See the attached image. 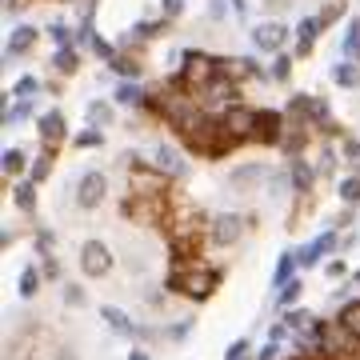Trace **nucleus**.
<instances>
[{
  "instance_id": "1",
  "label": "nucleus",
  "mask_w": 360,
  "mask_h": 360,
  "mask_svg": "<svg viewBox=\"0 0 360 360\" xmlns=\"http://www.w3.org/2000/svg\"><path fill=\"white\" fill-rule=\"evenodd\" d=\"M220 281H224V269L208 264L200 252H193V257H168L165 292L188 296V300H208L220 288Z\"/></svg>"
},
{
  "instance_id": "2",
  "label": "nucleus",
  "mask_w": 360,
  "mask_h": 360,
  "mask_svg": "<svg viewBox=\"0 0 360 360\" xmlns=\"http://www.w3.org/2000/svg\"><path fill=\"white\" fill-rule=\"evenodd\" d=\"M120 217L129 220V224H141V229H168L172 200H168V196H129L124 193Z\"/></svg>"
},
{
  "instance_id": "3",
  "label": "nucleus",
  "mask_w": 360,
  "mask_h": 360,
  "mask_svg": "<svg viewBox=\"0 0 360 360\" xmlns=\"http://www.w3.org/2000/svg\"><path fill=\"white\" fill-rule=\"evenodd\" d=\"M284 112H288L292 124L312 129L316 136L324 132V124H333V104L324 101V96H312V92H292L288 104H284Z\"/></svg>"
},
{
  "instance_id": "4",
  "label": "nucleus",
  "mask_w": 360,
  "mask_h": 360,
  "mask_svg": "<svg viewBox=\"0 0 360 360\" xmlns=\"http://www.w3.org/2000/svg\"><path fill=\"white\" fill-rule=\"evenodd\" d=\"M248 229H252V224H248L245 212H217V217H208V240H212L217 248L240 245Z\"/></svg>"
},
{
  "instance_id": "5",
  "label": "nucleus",
  "mask_w": 360,
  "mask_h": 360,
  "mask_svg": "<svg viewBox=\"0 0 360 360\" xmlns=\"http://www.w3.org/2000/svg\"><path fill=\"white\" fill-rule=\"evenodd\" d=\"M72 200H77V208H84V212L101 208L104 200H108V172H101V168L80 172L77 184H72Z\"/></svg>"
},
{
  "instance_id": "6",
  "label": "nucleus",
  "mask_w": 360,
  "mask_h": 360,
  "mask_svg": "<svg viewBox=\"0 0 360 360\" xmlns=\"http://www.w3.org/2000/svg\"><path fill=\"white\" fill-rule=\"evenodd\" d=\"M172 176H165L156 165L141 160L136 168H129V196H168L172 188Z\"/></svg>"
},
{
  "instance_id": "7",
  "label": "nucleus",
  "mask_w": 360,
  "mask_h": 360,
  "mask_svg": "<svg viewBox=\"0 0 360 360\" xmlns=\"http://www.w3.org/2000/svg\"><path fill=\"white\" fill-rule=\"evenodd\" d=\"M220 120L229 124V132L240 144L257 141V129H260V108H257V104H245V101L232 104V108H224V112H220Z\"/></svg>"
},
{
  "instance_id": "8",
  "label": "nucleus",
  "mask_w": 360,
  "mask_h": 360,
  "mask_svg": "<svg viewBox=\"0 0 360 360\" xmlns=\"http://www.w3.org/2000/svg\"><path fill=\"white\" fill-rule=\"evenodd\" d=\"M288 37H292V28L284 25V20H276V16H269V20H257L252 25V32H248V40H252V49L257 52H284V44H288Z\"/></svg>"
},
{
  "instance_id": "9",
  "label": "nucleus",
  "mask_w": 360,
  "mask_h": 360,
  "mask_svg": "<svg viewBox=\"0 0 360 360\" xmlns=\"http://www.w3.org/2000/svg\"><path fill=\"white\" fill-rule=\"evenodd\" d=\"M340 229H333V224H324V232H316L304 248H296V260H300V269H316L324 257H336L340 252V236H336Z\"/></svg>"
},
{
  "instance_id": "10",
  "label": "nucleus",
  "mask_w": 360,
  "mask_h": 360,
  "mask_svg": "<svg viewBox=\"0 0 360 360\" xmlns=\"http://www.w3.org/2000/svg\"><path fill=\"white\" fill-rule=\"evenodd\" d=\"M77 264H80V272H84V276L101 281V276H108V272H112L116 257H112V248L104 245V240H84V245H80V252H77Z\"/></svg>"
},
{
  "instance_id": "11",
  "label": "nucleus",
  "mask_w": 360,
  "mask_h": 360,
  "mask_svg": "<svg viewBox=\"0 0 360 360\" xmlns=\"http://www.w3.org/2000/svg\"><path fill=\"white\" fill-rule=\"evenodd\" d=\"M269 176H272V168L264 160H245V165L229 168V188L240 196H252V193H260V184Z\"/></svg>"
},
{
  "instance_id": "12",
  "label": "nucleus",
  "mask_w": 360,
  "mask_h": 360,
  "mask_svg": "<svg viewBox=\"0 0 360 360\" xmlns=\"http://www.w3.org/2000/svg\"><path fill=\"white\" fill-rule=\"evenodd\" d=\"M40 37H44V28L16 20V25L8 28V40H4V60H8V65H13V60H25L28 52L40 44Z\"/></svg>"
},
{
  "instance_id": "13",
  "label": "nucleus",
  "mask_w": 360,
  "mask_h": 360,
  "mask_svg": "<svg viewBox=\"0 0 360 360\" xmlns=\"http://www.w3.org/2000/svg\"><path fill=\"white\" fill-rule=\"evenodd\" d=\"M200 104H205L208 112H217V116L224 112V108H232V104H240V80L217 77L205 92H200Z\"/></svg>"
},
{
  "instance_id": "14",
  "label": "nucleus",
  "mask_w": 360,
  "mask_h": 360,
  "mask_svg": "<svg viewBox=\"0 0 360 360\" xmlns=\"http://www.w3.org/2000/svg\"><path fill=\"white\" fill-rule=\"evenodd\" d=\"M284 136H288V112L284 108H260V129L252 144H264V148H281Z\"/></svg>"
},
{
  "instance_id": "15",
  "label": "nucleus",
  "mask_w": 360,
  "mask_h": 360,
  "mask_svg": "<svg viewBox=\"0 0 360 360\" xmlns=\"http://www.w3.org/2000/svg\"><path fill=\"white\" fill-rule=\"evenodd\" d=\"M37 136H40L44 148L56 153V148L68 141V116L60 112V108H44V112L37 116Z\"/></svg>"
},
{
  "instance_id": "16",
  "label": "nucleus",
  "mask_w": 360,
  "mask_h": 360,
  "mask_svg": "<svg viewBox=\"0 0 360 360\" xmlns=\"http://www.w3.org/2000/svg\"><path fill=\"white\" fill-rule=\"evenodd\" d=\"M292 37H296L292 56H296V60H304V56H312L316 40L324 37V20H321L316 13H312V16H300V20H296V28H292Z\"/></svg>"
},
{
  "instance_id": "17",
  "label": "nucleus",
  "mask_w": 360,
  "mask_h": 360,
  "mask_svg": "<svg viewBox=\"0 0 360 360\" xmlns=\"http://www.w3.org/2000/svg\"><path fill=\"white\" fill-rule=\"evenodd\" d=\"M148 165H156L165 176H172V180H184L188 176V156H184V148H176V144H156L153 148V160Z\"/></svg>"
},
{
  "instance_id": "18",
  "label": "nucleus",
  "mask_w": 360,
  "mask_h": 360,
  "mask_svg": "<svg viewBox=\"0 0 360 360\" xmlns=\"http://www.w3.org/2000/svg\"><path fill=\"white\" fill-rule=\"evenodd\" d=\"M148 96H153V89H144L141 80H120L112 89L116 108H132V112H144L148 108Z\"/></svg>"
},
{
  "instance_id": "19",
  "label": "nucleus",
  "mask_w": 360,
  "mask_h": 360,
  "mask_svg": "<svg viewBox=\"0 0 360 360\" xmlns=\"http://www.w3.org/2000/svg\"><path fill=\"white\" fill-rule=\"evenodd\" d=\"M288 176H292L296 196H309L312 188H316V180H321V168L312 165L309 156H296V160H288Z\"/></svg>"
},
{
  "instance_id": "20",
  "label": "nucleus",
  "mask_w": 360,
  "mask_h": 360,
  "mask_svg": "<svg viewBox=\"0 0 360 360\" xmlns=\"http://www.w3.org/2000/svg\"><path fill=\"white\" fill-rule=\"evenodd\" d=\"M84 124L89 129H112L116 124V101H89L84 104Z\"/></svg>"
},
{
  "instance_id": "21",
  "label": "nucleus",
  "mask_w": 360,
  "mask_h": 360,
  "mask_svg": "<svg viewBox=\"0 0 360 360\" xmlns=\"http://www.w3.org/2000/svg\"><path fill=\"white\" fill-rule=\"evenodd\" d=\"M108 72H116L120 80H141L144 77V60H141V52H129V49H120L116 52V60L112 65H104Z\"/></svg>"
},
{
  "instance_id": "22",
  "label": "nucleus",
  "mask_w": 360,
  "mask_h": 360,
  "mask_svg": "<svg viewBox=\"0 0 360 360\" xmlns=\"http://www.w3.org/2000/svg\"><path fill=\"white\" fill-rule=\"evenodd\" d=\"M28 168H32V160H28V153L25 148H4V156H0V172L8 180H25L28 176Z\"/></svg>"
},
{
  "instance_id": "23",
  "label": "nucleus",
  "mask_w": 360,
  "mask_h": 360,
  "mask_svg": "<svg viewBox=\"0 0 360 360\" xmlns=\"http://www.w3.org/2000/svg\"><path fill=\"white\" fill-rule=\"evenodd\" d=\"M328 77H333L336 89L356 92L360 89V60H336V65L328 68Z\"/></svg>"
},
{
  "instance_id": "24",
  "label": "nucleus",
  "mask_w": 360,
  "mask_h": 360,
  "mask_svg": "<svg viewBox=\"0 0 360 360\" xmlns=\"http://www.w3.org/2000/svg\"><path fill=\"white\" fill-rule=\"evenodd\" d=\"M80 52H84V49H77V44L56 49V52H52V72H56V77H77V72H80Z\"/></svg>"
},
{
  "instance_id": "25",
  "label": "nucleus",
  "mask_w": 360,
  "mask_h": 360,
  "mask_svg": "<svg viewBox=\"0 0 360 360\" xmlns=\"http://www.w3.org/2000/svg\"><path fill=\"white\" fill-rule=\"evenodd\" d=\"M49 281L44 276V269H37V264H25V269L16 272V292H20V300H32V296L40 292V284Z\"/></svg>"
},
{
  "instance_id": "26",
  "label": "nucleus",
  "mask_w": 360,
  "mask_h": 360,
  "mask_svg": "<svg viewBox=\"0 0 360 360\" xmlns=\"http://www.w3.org/2000/svg\"><path fill=\"white\" fill-rule=\"evenodd\" d=\"M101 321L112 328L116 336H129L132 340V333H136V324H132V316L124 309H116V304H101Z\"/></svg>"
},
{
  "instance_id": "27",
  "label": "nucleus",
  "mask_w": 360,
  "mask_h": 360,
  "mask_svg": "<svg viewBox=\"0 0 360 360\" xmlns=\"http://www.w3.org/2000/svg\"><path fill=\"white\" fill-rule=\"evenodd\" d=\"M37 112V96H25V101H13L8 108H4V129H20L25 120H32Z\"/></svg>"
},
{
  "instance_id": "28",
  "label": "nucleus",
  "mask_w": 360,
  "mask_h": 360,
  "mask_svg": "<svg viewBox=\"0 0 360 360\" xmlns=\"http://www.w3.org/2000/svg\"><path fill=\"white\" fill-rule=\"evenodd\" d=\"M13 205H16V212H25V217H32L37 212V180H16L13 184Z\"/></svg>"
},
{
  "instance_id": "29",
  "label": "nucleus",
  "mask_w": 360,
  "mask_h": 360,
  "mask_svg": "<svg viewBox=\"0 0 360 360\" xmlns=\"http://www.w3.org/2000/svg\"><path fill=\"white\" fill-rule=\"evenodd\" d=\"M44 89H49V80H44V77L25 72V77H16V84L8 89V96H13V101H25V96H40Z\"/></svg>"
},
{
  "instance_id": "30",
  "label": "nucleus",
  "mask_w": 360,
  "mask_h": 360,
  "mask_svg": "<svg viewBox=\"0 0 360 360\" xmlns=\"http://www.w3.org/2000/svg\"><path fill=\"white\" fill-rule=\"evenodd\" d=\"M300 296H304V281H300V276H292V281H284L281 288H276L272 304H276V309H292V304L300 300Z\"/></svg>"
},
{
  "instance_id": "31",
  "label": "nucleus",
  "mask_w": 360,
  "mask_h": 360,
  "mask_svg": "<svg viewBox=\"0 0 360 360\" xmlns=\"http://www.w3.org/2000/svg\"><path fill=\"white\" fill-rule=\"evenodd\" d=\"M264 193H269V200H284V196L292 193V176H288V165L264 180ZM292 196H296V193H292Z\"/></svg>"
},
{
  "instance_id": "32",
  "label": "nucleus",
  "mask_w": 360,
  "mask_h": 360,
  "mask_svg": "<svg viewBox=\"0 0 360 360\" xmlns=\"http://www.w3.org/2000/svg\"><path fill=\"white\" fill-rule=\"evenodd\" d=\"M292 68H296V56L292 52H276L272 56V84H292Z\"/></svg>"
},
{
  "instance_id": "33",
  "label": "nucleus",
  "mask_w": 360,
  "mask_h": 360,
  "mask_svg": "<svg viewBox=\"0 0 360 360\" xmlns=\"http://www.w3.org/2000/svg\"><path fill=\"white\" fill-rule=\"evenodd\" d=\"M336 196H340V205L360 208V172H348V176H340V184H336Z\"/></svg>"
},
{
  "instance_id": "34",
  "label": "nucleus",
  "mask_w": 360,
  "mask_h": 360,
  "mask_svg": "<svg viewBox=\"0 0 360 360\" xmlns=\"http://www.w3.org/2000/svg\"><path fill=\"white\" fill-rule=\"evenodd\" d=\"M296 269H300L296 252H281V257H276V269H272V288H281L284 281H292Z\"/></svg>"
},
{
  "instance_id": "35",
  "label": "nucleus",
  "mask_w": 360,
  "mask_h": 360,
  "mask_svg": "<svg viewBox=\"0 0 360 360\" xmlns=\"http://www.w3.org/2000/svg\"><path fill=\"white\" fill-rule=\"evenodd\" d=\"M281 321L288 324V328H292V336H296V333H309L312 321H316V312H312V309H296V304H292V309H284Z\"/></svg>"
},
{
  "instance_id": "36",
  "label": "nucleus",
  "mask_w": 360,
  "mask_h": 360,
  "mask_svg": "<svg viewBox=\"0 0 360 360\" xmlns=\"http://www.w3.org/2000/svg\"><path fill=\"white\" fill-rule=\"evenodd\" d=\"M340 56H345V60H356L360 56V16L348 20V32L340 37Z\"/></svg>"
},
{
  "instance_id": "37",
  "label": "nucleus",
  "mask_w": 360,
  "mask_h": 360,
  "mask_svg": "<svg viewBox=\"0 0 360 360\" xmlns=\"http://www.w3.org/2000/svg\"><path fill=\"white\" fill-rule=\"evenodd\" d=\"M44 37H49L56 49H65V44H72V40H77V25H68V20H49Z\"/></svg>"
},
{
  "instance_id": "38",
  "label": "nucleus",
  "mask_w": 360,
  "mask_h": 360,
  "mask_svg": "<svg viewBox=\"0 0 360 360\" xmlns=\"http://www.w3.org/2000/svg\"><path fill=\"white\" fill-rule=\"evenodd\" d=\"M60 300H65V309H89V292H84V284L77 281H65L60 284Z\"/></svg>"
},
{
  "instance_id": "39",
  "label": "nucleus",
  "mask_w": 360,
  "mask_h": 360,
  "mask_svg": "<svg viewBox=\"0 0 360 360\" xmlns=\"http://www.w3.org/2000/svg\"><path fill=\"white\" fill-rule=\"evenodd\" d=\"M52 168H56V153L52 148H44V153L32 160V168H28V180H37V184H44V180L52 176Z\"/></svg>"
},
{
  "instance_id": "40",
  "label": "nucleus",
  "mask_w": 360,
  "mask_h": 360,
  "mask_svg": "<svg viewBox=\"0 0 360 360\" xmlns=\"http://www.w3.org/2000/svg\"><path fill=\"white\" fill-rule=\"evenodd\" d=\"M32 245H37V260H44V257H56V232L40 224V229L32 232Z\"/></svg>"
},
{
  "instance_id": "41",
  "label": "nucleus",
  "mask_w": 360,
  "mask_h": 360,
  "mask_svg": "<svg viewBox=\"0 0 360 360\" xmlns=\"http://www.w3.org/2000/svg\"><path fill=\"white\" fill-rule=\"evenodd\" d=\"M72 148H104V129H89V124H84V129L72 136Z\"/></svg>"
},
{
  "instance_id": "42",
  "label": "nucleus",
  "mask_w": 360,
  "mask_h": 360,
  "mask_svg": "<svg viewBox=\"0 0 360 360\" xmlns=\"http://www.w3.org/2000/svg\"><path fill=\"white\" fill-rule=\"evenodd\" d=\"M193 328H196V321H193V316H184V321L160 328V336H165V340H188V333H193Z\"/></svg>"
},
{
  "instance_id": "43",
  "label": "nucleus",
  "mask_w": 360,
  "mask_h": 360,
  "mask_svg": "<svg viewBox=\"0 0 360 360\" xmlns=\"http://www.w3.org/2000/svg\"><path fill=\"white\" fill-rule=\"evenodd\" d=\"M345 13H348V4H345V0H328V4H324V8H321V13H316V16H321V20H324V28H333L336 20L345 16Z\"/></svg>"
},
{
  "instance_id": "44",
  "label": "nucleus",
  "mask_w": 360,
  "mask_h": 360,
  "mask_svg": "<svg viewBox=\"0 0 360 360\" xmlns=\"http://www.w3.org/2000/svg\"><path fill=\"white\" fill-rule=\"evenodd\" d=\"M224 360H252V340H248V336L232 340V345L224 348Z\"/></svg>"
},
{
  "instance_id": "45",
  "label": "nucleus",
  "mask_w": 360,
  "mask_h": 360,
  "mask_svg": "<svg viewBox=\"0 0 360 360\" xmlns=\"http://www.w3.org/2000/svg\"><path fill=\"white\" fill-rule=\"evenodd\" d=\"M340 156H345L348 165L356 168V160H360V141L352 136V132H345V136H340Z\"/></svg>"
},
{
  "instance_id": "46",
  "label": "nucleus",
  "mask_w": 360,
  "mask_h": 360,
  "mask_svg": "<svg viewBox=\"0 0 360 360\" xmlns=\"http://www.w3.org/2000/svg\"><path fill=\"white\" fill-rule=\"evenodd\" d=\"M229 0H208V20H212V25H220V20H229Z\"/></svg>"
},
{
  "instance_id": "47",
  "label": "nucleus",
  "mask_w": 360,
  "mask_h": 360,
  "mask_svg": "<svg viewBox=\"0 0 360 360\" xmlns=\"http://www.w3.org/2000/svg\"><path fill=\"white\" fill-rule=\"evenodd\" d=\"M160 16L165 20H180L184 16V0H160Z\"/></svg>"
},
{
  "instance_id": "48",
  "label": "nucleus",
  "mask_w": 360,
  "mask_h": 360,
  "mask_svg": "<svg viewBox=\"0 0 360 360\" xmlns=\"http://www.w3.org/2000/svg\"><path fill=\"white\" fill-rule=\"evenodd\" d=\"M40 269H44L49 281H60V260H56V257H44V260H40Z\"/></svg>"
},
{
  "instance_id": "49",
  "label": "nucleus",
  "mask_w": 360,
  "mask_h": 360,
  "mask_svg": "<svg viewBox=\"0 0 360 360\" xmlns=\"http://www.w3.org/2000/svg\"><path fill=\"white\" fill-rule=\"evenodd\" d=\"M288 336H292V328H288V324H272V328H269V340H276V345H284V340H288Z\"/></svg>"
},
{
  "instance_id": "50",
  "label": "nucleus",
  "mask_w": 360,
  "mask_h": 360,
  "mask_svg": "<svg viewBox=\"0 0 360 360\" xmlns=\"http://www.w3.org/2000/svg\"><path fill=\"white\" fill-rule=\"evenodd\" d=\"M276 356H281V345H276V340H269L260 352H252V360H276Z\"/></svg>"
},
{
  "instance_id": "51",
  "label": "nucleus",
  "mask_w": 360,
  "mask_h": 360,
  "mask_svg": "<svg viewBox=\"0 0 360 360\" xmlns=\"http://www.w3.org/2000/svg\"><path fill=\"white\" fill-rule=\"evenodd\" d=\"M345 272H348V264H345V260H328V264H324V276H333V281H340Z\"/></svg>"
},
{
  "instance_id": "52",
  "label": "nucleus",
  "mask_w": 360,
  "mask_h": 360,
  "mask_svg": "<svg viewBox=\"0 0 360 360\" xmlns=\"http://www.w3.org/2000/svg\"><path fill=\"white\" fill-rule=\"evenodd\" d=\"M288 4H292V0H260V13H284V8H288Z\"/></svg>"
},
{
  "instance_id": "53",
  "label": "nucleus",
  "mask_w": 360,
  "mask_h": 360,
  "mask_svg": "<svg viewBox=\"0 0 360 360\" xmlns=\"http://www.w3.org/2000/svg\"><path fill=\"white\" fill-rule=\"evenodd\" d=\"M232 4V13L240 16V20H248V0H229Z\"/></svg>"
},
{
  "instance_id": "54",
  "label": "nucleus",
  "mask_w": 360,
  "mask_h": 360,
  "mask_svg": "<svg viewBox=\"0 0 360 360\" xmlns=\"http://www.w3.org/2000/svg\"><path fill=\"white\" fill-rule=\"evenodd\" d=\"M356 240H360V232H348V236H340V252H348Z\"/></svg>"
},
{
  "instance_id": "55",
  "label": "nucleus",
  "mask_w": 360,
  "mask_h": 360,
  "mask_svg": "<svg viewBox=\"0 0 360 360\" xmlns=\"http://www.w3.org/2000/svg\"><path fill=\"white\" fill-rule=\"evenodd\" d=\"M124 360H153V356H148L144 348H132V352H129V356H124Z\"/></svg>"
},
{
  "instance_id": "56",
  "label": "nucleus",
  "mask_w": 360,
  "mask_h": 360,
  "mask_svg": "<svg viewBox=\"0 0 360 360\" xmlns=\"http://www.w3.org/2000/svg\"><path fill=\"white\" fill-rule=\"evenodd\" d=\"M56 360H80V356L72 352V348H60V356H56Z\"/></svg>"
},
{
  "instance_id": "57",
  "label": "nucleus",
  "mask_w": 360,
  "mask_h": 360,
  "mask_svg": "<svg viewBox=\"0 0 360 360\" xmlns=\"http://www.w3.org/2000/svg\"><path fill=\"white\" fill-rule=\"evenodd\" d=\"M356 172H360V160H356Z\"/></svg>"
},
{
  "instance_id": "58",
  "label": "nucleus",
  "mask_w": 360,
  "mask_h": 360,
  "mask_svg": "<svg viewBox=\"0 0 360 360\" xmlns=\"http://www.w3.org/2000/svg\"><path fill=\"white\" fill-rule=\"evenodd\" d=\"M65 4H68V0H65Z\"/></svg>"
}]
</instances>
